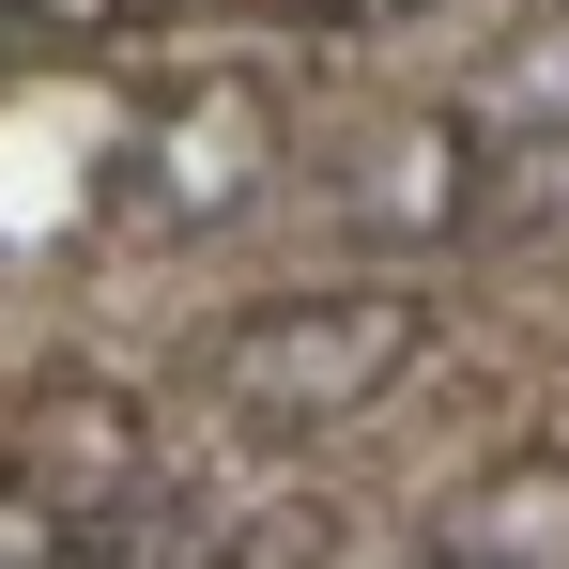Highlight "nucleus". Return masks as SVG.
<instances>
[{
    "label": "nucleus",
    "instance_id": "1",
    "mask_svg": "<svg viewBox=\"0 0 569 569\" xmlns=\"http://www.w3.org/2000/svg\"><path fill=\"white\" fill-rule=\"evenodd\" d=\"M416 355H431V292H400V278L262 292L247 323L200 339V400H216V431H247V447H308V431H355Z\"/></svg>",
    "mask_w": 569,
    "mask_h": 569
},
{
    "label": "nucleus",
    "instance_id": "2",
    "mask_svg": "<svg viewBox=\"0 0 569 569\" xmlns=\"http://www.w3.org/2000/svg\"><path fill=\"white\" fill-rule=\"evenodd\" d=\"M278 154H292L278 93H262L247 62H216V78H186V93H154L123 123V231H154V247L247 231V216L278 200Z\"/></svg>",
    "mask_w": 569,
    "mask_h": 569
},
{
    "label": "nucleus",
    "instance_id": "3",
    "mask_svg": "<svg viewBox=\"0 0 569 569\" xmlns=\"http://www.w3.org/2000/svg\"><path fill=\"white\" fill-rule=\"evenodd\" d=\"M477 216H492L477 108H400V123H370V139L339 154V231H370V247H447Z\"/></svg>",
    "mask_w": 569,
    "mask_h": 569
},
{
    "label": "nucleus",
    "instance_id": "4",
    "mask_svg": "<svg viewBox=\"0 0 569 569\" xmlns=\"http://www.w3.org/2000/svg\"><path fill=\"white\" fill-rule=\"evenodd\" d=\"M0 462L31 477L62 523H108V508H139V492H154V416H139L108 370H47L31 400H16Z\"/></svg>",
    "mask_w": 569,
    "mask_h": 569
},
{
    "label": "nucleus",
    "instance_id": "5",
    "mask_svg": "<svg viewBox=\"0 0 569 569\" xmlns=\"http://www.w3.org/2000/svg\"><path fill=\"white\" fill-rule=\"evenodd\" d=\"M447 555H462V569H569V462H555V447L492 462L462 508H447Z\"/></svg>",
    "mask_w": 569,
    "mask_h": 569
},
{
    "label": "nucleus",
    "instance_id": "6",
    "mask_svg": "<svg viewBox=\"0 0 569 569\" xmlns=\"http://www.w3.org/2000/svg\"><path fill=\"white\" fill-rule=\"evenodd\" d=\"M477 123H523V139H555V123H569V16H539V31H508V47H492Z\"/></svg>",
    "mask_w": 569,
    "mask_h": 569
},
{
    "label": "nucleus",
    "instance_id": "7",
    "mask_svg": "<svg viewBox=\"0 0 569 569\" xmlns=\"http://www.w3.org/2000/svg\"><path fill=\"white\" fill-rule=\"evenodd\" d=\"M200 508H170V492H139V508H108V523H78V555L62 569H200Z\"/></svg>",
    "mask_w": 569,
    "mask_h": 569
},
{
    "label": "nucleus",
    "instance_id": "8",
    "mask_svg": "<svg viewBox=\"0 0 569 569\" xmlns=\"http://www.w3.org/2000/svg\"><path fill=\"white\" fill-rule=\"evenodd\" d=\"M62 555H78V523H62V508H47L31 477L0 462V569H62Z\"/></svg>",
    "mask_w": 569,
    "mask_h": 569
},
{
    "label": "nucleus",
    "instance_id": "9",
    "mask_svg": "<svg viewBox=\"0 0 569 569\" xmlns=\"http://www.w3.org/2000/svg\"><path fill=\"white\" fill-rule=\"evenodd\" d=\"M262 16H292V31H400V16H431V0H262Z\"/></svg>",
    "mask_w": 569,
    "mask_h": 569
},
{
    "label": "nucleus",
    "instance_id": "10",
    "mask_svg": "<svg viewBox=\"0 0 569 569\" xmlns=\"http://www.w3.org/2000/svg\"><path fill=\"white\" fill-rule=\"evenodd\" d=\"M0 16H31V31H123V16H154V0H0Z\"/></svg>",
    "mask_w": 569,
    "mask_h": 569
},
{
    "label": "nucleus",
    "instance_id": "11",
    "mask_svg": "<svg viewBox=\"0 0 569 569\" xmlns=\"http://www.w3.org/2000/svg\"><path fill=\"white\" fill-rule=\"evenodd\" d=\"M416 569H462V555H447V539H431V555H416Z\"/></svg>",
    "mask_w": 569,
    "mask_h": 569
}]
</instances>
